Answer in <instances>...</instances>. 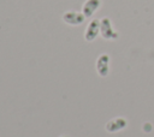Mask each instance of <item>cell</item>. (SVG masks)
<instances>
[{
	"mask_svg": "<svg viewBox=\"0 0 154 137\" xmlns=\"http://www.w3.org/2000/svg\"><path fill=\"white\" fill-rule=\"evenodd\" d=\"M101 6V0H85V2L82 6V13L85 16V18L91 17Z\"/></svg>",
	"mask_w": 154,
	"mask_h": 137,
	"instance_id": "8992f818",
	"label": "cell"
},
{
	"mask_svg": "<svg viewBox=\"0 0 154 137\" xmlns=\"http://www.w3.org/2000/svg\"><path fill=\"white\" fill-rule=\"evenodd\" d=\"M100 35L105 40H116L119 36V34L113 29L112 22L108 17H103L100 19Z\"/></svg>",
	"mask_w": 154,
	"mask_h": 137,
	"instance_id": "6da1fadb",
	"label": "cell"
},
{
	"mask_svg": "<svg viewBox=\"0 0 154 137\" xmlns=\"http://www.w3.org/2000/svg\"><path fill=\"white\" fill-rule=\"evenodd\" d=\"M100 34V19H93L88 24L85 32H84V38L88 42L94 41Z\"/></svg>",
	"mask_w": 154,
	"mask_h": 137,
	"instance_id": "3957f363",
	"label": "cell"
},
{
	"mask_svg": "<svg viewBox=\"0 0 154 137\" xmlns=\"http://www.w3.org/2000/svg\"><path fill=\"white\" fill-rule=\"evenodd\" d=\"M63 20L69 25H81L85 20V16L82 12L67 11L63 14Z\"/></svg>",
	"mask_w": 154,
	"mask_h": 137,
	"instance_id": "7a4b0ae2",
	"label": "cell"
},
{
	"mask_svg": "<svg viewBox=\"0 0 154 137\" xmlns=\"http://www.w3.org/2000/svg\"><path fill=\"white\" fill-rule=\"evenodd\" d=\"M61 137H66V136H61Z\"/></svg>",
	"mask_w": 154,
	"mask_h": 137,
	"instance_id": "52a82bcc",
	"label": "cell"
},
{
	"mask_svg": "<svg viewBox=\"0 0 154 137\" xmlns=\"http://www.w3.org/2000/svg\"><path fill=\"white\" fill-rule=\"evenodd\" d=\"M126 125H128L126 119L123 118V117H118V118H114V119L107 121L105 127L108 132H117V131H120V130L125 129Z\"/></svg>",
	"mask_w": 154,
	"mask_h": 137,
	"instance_id": "5b68a950",
	"label": "cell"
},
{
	"mask_svg": "<svg viewBox=\"0 0 154 137\" xmlns=\"http://www.w3.org/2000/svg\"><path fill=\"white\" fill-rule=\"evenodd\" d=\"M96 71L101 77H106L109 73V55L101 54L96 59Z\"/></svg>",
	"mask_w": 154,
	"mask_h": 137,
	"instance_id": "277c9868",
	"label": "cell"
}]
</instances>
